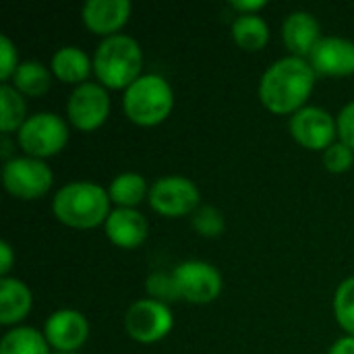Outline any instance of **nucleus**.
Listing matches in <instances>:
<instances>
[{
  "label": "nucleus",
  "instance_id": "f257e3e1",
  "mask_svg": "<svg viewBox=\"0 0 354 354\" xmlns=\"http://www.w3.org/2000/svg\"><path fill=\"white\" fill-rule=\"evenodd\" d=\"M315 87V71L307 58L284 56L259 79V100L274 114H295Z\"/></svg>",
  "mask_w": 354,
  "mask_h": 354
},
{
  "label": "nucleus",
  "instance_id": "f03ea898",
  "mask_svg": "<svg viewBox=\"0 0 354 354\" xmlns=\"http://www.w3.org/2000/svg\"><path fill=\"white\" fill-rule=\"evenodd\" d=\"M52 212L68 228L89 230L106 224L110 216V195L95 183L75 180L56 191Z\"/></svg>",
  "mask_w": 354,
  "mask_h": 354
},
{
  "label": "nucleus",
  "instance_id": "7ed1b4c3",
  "mask_svg": "<svg viewBox=\"0 0 354 354\" xmlns=\"http://www.w3.org/2000/svg\"><path fill=\"white\" fill-rule=\"evenodd\" d=\"M143 52L131 35H108L93 52V73L100 83L110 89H127L141 75Z\"/></svg>",
  "mask_w": 354,
  "mask_h": 354
},
{
  "label": "nucleus",
  "instance_id": "20e7f679",
  "mask_svg": "<svg viewBox=\"0 0 354 354\" xmlns=\"http://www.w3.org/2000/svg\"><path fill=\"white\" fill-rule=\"evenodd\" d=\"M174 106V91L170 83L156 73L141 75L124 89L122 108L131 122L139 127H153L168 118Z\"/></svg>",
  "mask_w": 354,
  "mask_h": 354
},
{
  "label": "nucleus",
  "instance_id": "39448f33",
  "mask_svg": "<svg viewBox=\"0 0 354 354\" xmlns=\"http://www.w3.org/2000/svg\"><path fill=\"white\" fill-rule=\"evenodd\" d=\"M17 141L25 156L44 160L64 149L68 141V127L64 118L54 112H37L17 131Z\"/></svg>",
  "mask_w": 354,
  "mask_h": 354
},
{
  "label": "nucleus",
  "instance_id": "423d86ee",
  "mask_svg": "<svg viewBox=\"0 0 354 354\" xmlns=\"http://www.w3.org/2000/svg\"><path fill=\"white\" fill-rule=\"evenodd\" d=\"M54 174L50 166L44 160L21 156L10 158L2 166V183L4 189L23 201H31L37 197H44L52 187Z\"/></svg>",
  "mask_w": 354,
  "mask_h": 354
},
{
  "label": "nucleus",
  "instance_id": "0eeeda50",
  "mask_svg": "<svg viewBox=\"0 0 354 354\" xmlns=\"http://www.w3.org/2000/svg\"><path fill=\"white\" fill-rule=\"evenodd\" d=\"M199 189L187 176H162L149 187V205L166 218L193 216L199 207Z\"/></svg>",
  "mask_w": 354,
  "mask_h": 354
},
{
  "label": "nucleus",
  "instance_id": "6e6552de",
  "mask_svg": "<svg viewBox=\"0 0 354 354\" xmlns=\"http://www.w3.org/2000/svg\"><path fill=\"white\" fill-rule=\"evenodd\" d=\"M172 326H174V317L170 307L153 299L135 301L124 315L127 334L141 344H151L166 338Z\"/></svg>",
  "mask_w": 354,
  "mask_h": 354
},
{
  "label": "nucleus",
  "instance_id": "1a4fd4ad",
  "mask_svg": "<svg viewBox=\"0 0 354 354\" xmlns=\"http://www.w3.org/2000/svg\"><path fill=\"white\" fill-rule=\"evenodd\" d=\"M110 114V97L100 83H81L73 89L66 102V116L71 124L83 133L100 129Z\"/></svg>",
  "mask_w": 354,
  "mask_h": 354
},
{
  "label": "nucleus",
  "instance_id": "9d476101",
  "mask_svg": "<svg viewBox=\"0 0 354 354\" xmlns=\"http://www.w3.org/2000/svg\"><path fill=\"white\" fill-rule=\"evenodd\" d=\"M172 276L178 284L180 297L193 305H207L222 292V276L207 261H183L174 268Z\"/></svg>",
  "mask_w": 354,
  "mask_h": 354
},
{
  "label": "nucleus",
  "instance_id": "9b49d317",
  "mask_svg": "<svg viewBox=\"0 0 354 354\" xmlns=\"http://www.w3.org/2000/svg\"><path fill=\"white\" fill-rule=\"evenodd\" d=\"M292 139L305 149H328L338 135V124L332 114L319 106H305L290 116Z\"/></svg>",
  "mask_w": 354,
  "mask_h": 354
},
{
  "label": "nucleus",
  "instance_id": "f8f14e48",
  "mask_svg": "<svg viewBox=\"0 0 354 354\" xmlns=\"http://www.w3.org/2000/svg\"><path fill=\"white\" fill-rule=\"evenodd\" d=\"M44 336L58 353L73 354L89 336V324L77 309H58L44 324Z\"/></svg>",
  "mask_w": 354,
  "mask_h": 354
},
{
  "label": "nucleus",
  "instance_id": "ddd939ff",
  "mask_svg": "<svg viewBox=\"0 0 354 354\" xmlns=\"http://www.w3.org/2000/svg\"><path fill=\"white\" fill-rule=\"evenodd\" d=\"M309 64L315 73L328 77L354 75V41L338 35H328L317 41L309 54Z\"/></svg>",
  "mask_w": 354,
  "mask_h": 354
},
{
  "label": "nucleus",
  "instance_id": "4468645a",
  "mask_svg": "<svg viewBox=\"0 0 354 354\" xmlns=\"http://www.w3.org/2000/svg\"><path fill=\"white\" fill-rule=\"evenodd\" d=\"M106 234L112 245L120 249H135L147 239V220L141 212L131 207H116L110 212L106 224Z\"/></svg>",
  "mask_w": 354,
  "mask_h": 354
},
{
  "label": "nucleus",
  "instance_id": "2eb2a0df",
  "mask_svg": "<svg viewBox=\"0 0 354 354\" xmlns=\"http://www.w3.org/2000/svg\"><path fill=\"white\" fill-rule=\"evenodd\" d=\"M129 15H131L129 0H89L81 10L87 29L104 37L116 35V31L129 21Z\"/></svg>",
  "mask_w": 354,
  "mask_h": 354
},
{
  "label": "nucleus",
  "instance_id": "dca6fc26",
  "mask_svg": "<svg viewBox=\"0 0 354 354\" xmlns=\"http://www.w3.org/2000/svg\"><path fill=\"white\" fill-rule=\"evenodd\" d=\"M282 39L292 56L309 58L311 50L322 39L319 21L307 10H292L282 25Z\"/></svg>",
  "mask_w": 354,
  "mask_h": 354
},
{
  "label": "nucleus",
  "instance_id": "f3484780",
  "mask_svg": "<svg viewBox=\"0 0 354 354\" xmlns=\"http://www.w3.org/2000/svg\"><path fill=\"white\" fill-rule=\"evenodd\" d=\"M33 297L25 282L17 278H2L0 280V324L12 326L27 317L31 311Z\"/></svg>",
  "mask_w": 354,
  "mask_h": 354
},
{
  "label": "nucleus",
  "instance_id": "a211bd4d",
  "mask_svg": "<svg viewBox=\"0 0 354 354\" xmlns=\"http://www.w3.org/2000/svg\"><path fill=\"white\" fill-rule=\"evenodd\" d=\"M50 66L56 79L81 85L93 68V60H89V56L77 46H62L54 52Z\"/></svg>",
  "mask_w": 354,
  "mask_h": 354
},
{
  "label": "nucleus",
  "instance_id": "6ab92c4d",
  "mask_svg": "<svg viewBox=\"0 0 354 354\" xmlns=\"http://www.w3.org/2000/svg\"><path fill=\"white\" fill-rule=\"evenodd\" d=\"M232 37L239 48L257 52L270 41V25L259 15H239L232 21Z\"/></svg>",
  "mask_w": 354,
  "mask_h": 354
},
{
  "label": "nucleus",
  "instance_id": "aec40b11",
  "mask_svg": "<svg viewBox=\"0 0 354 354\" xmlns=\"http://www.w3.org/2000/svg\"><path fill=\"white\" fill-rule=\"evenodd\" d=\"M108 195H110V201L116 203L118 207L135 209L149 195V189H147V183L141 174L122 172V174L112 178V183L108 187Z\"/></svg>",
  "mask_w": 354,
  "mask_h": 354
},
{
  "label": "nucleus",
  "instance_id": "412c9836",
  "mask_svg": "<svg viewBox=\"0 0 354 354\" xmlns=\"http://www.w3.org/2000/svg\"><path fill=\"white\" fill-rule=\"evenodd\" d=\"M50 85H52L50 71L39 60H25V62H21L17 73L12 75V87L19 93H23V95L39 97V95L48 93Z\"/></svg>",
  "mask_w": 354,
  "mask_h": 354
},
{
  "label": "nucleus",
  "instance_id": "4be33fe9",
  "mask_svg": "<svg viewBox=\"0 0 354 354\" xmlns=\"http://www.w3.org/2000/svg\"><path fill=\"white\" fill-rule=\"evenodd\" d=\"M0 354H50V344L35 328H15L2 336Z\"/></svg>",
  "mask_w": 354,
  "mask_h": 354
},
{
  "label": "nucleus",
  "instance_id": "5701e85b",
  "mask_svg": "<svg viewBox=\"0 0 354 354\" xmlns=\"http://www.w3.org/2000/svg\"><path fill=\"white\" fill-rule=\"evenodd\" d=\"M27 118L29 116H27L23 93H19L12 85L2 83L0 85V131L4 135L19 131Z\"/></svg>",
  "mask_w": 354,
  "mask_h": 354
},
{
  "label": "nucleus",
  "instance_id": "b1692460",
  "mask_svg": "<svg viewBox=\"0 0 354 354\" xmlns=\"http://www.w3.org/2000/svg\"><path fill=\"white\" fill-rule=\"evenodd\" d=\"M334 313L342 330L354 336V276L340 282L334 297Z\"/></svg>",
  "mask_w": 354,
  "mask_h": 354
},
{
  "label": "nucleus",
  "instance_id": "393cba45",
  "mask_svg": "<svg viewBox=\"0 0 354 354\" xmlns=\"http://www.w3.org/2000/svg\"><path fill=\"white\" fill-rule=\"evenodd\" d=\"M191 226L193 230L199 234V236H205V239H216L224 232L226 228V222H224V216L218 207L214 205H199L195 209V214L191 216Z\"/></svg>",
  "mask_w": 354,
  "mask_h": 354
},
{
  "label": "nucleus",
  "instance_id": "a878e982",
  "mask_svg": "<svg viewBox=\"0 0 354 354\" xmlns=\"http://www.w3.org/2000/svg\"><path fill=\"white\" fill-rule=\"evenodd\" d=\"M145 290L149 292V297L153 301H160L164 305L168 303H174L180 297V290H178V284L174 280L172 274H164V272H153L147 276V282H145Z\"/></svg>",
  "mask_w": 354,
  "mask_h": 354
},
{
  "label": "nucleus",
  "instance_id": "bb28decb",
  "mask_svg": "<svg viewBox=\"0 0 354 354\" xmlns=\"http://www.w3.org/2000/svg\"><path fill=\"white\" fill-rule=\"evenodd\" d=\"M354 164V151L342 141H334L326 151H324V166L326 170L334 172V174H342L346 170H351Z\"/></svg>",
  "mask_w": 354,
  "mask_h": 354
},
{
  "label": "nucleus",
  "instance_id": "cd10ccee",
  "mask_svg": "<svg viewBox=\"0 0 354 354\" xmlns=\"http://www.w3.org/2000/svg\"><path fill=\"white\" fill-rule=\"evenodd\" d=\"M19 54L15 44L10 41V37L6 33L0 35V79L6 83L8 79H12V75L19 68Z\"/></svg>",
  "mask_w": 354,
  "mask_h": 354
},
{
  "label": "nucleus",
  "instance_id": "c85d7f7f",
  "mask_svg": "<svg viewBox=\"0 0 354 354\" xmlns=\"http://www.w3.org/2000/svg\"><path fill=\"white\" fill-rule=\"evenodd\" d=\"M336 124H338L340 141L346 143V145L354 151V100L353 102H348V104L340 110V114H338V118H336Z\"/></svg>",
  "mask_w": 354,
  "mask_h": 354
},
{
  "label": "nucleus",
  "instance_id": "c756f323",
  "mask_svg": "<svg viewBox=\"0 0 354 354\" xmlns=\"http://www.w3.org/2000/svg\"><path fill=\"white\" fill-rule=\"evenodd\" d=\"M266 4V0H230V6L241 15H257V10H261Z\"/></svg>",
  "mask_w": 354,
  "mask_h": 354
},
{
  "label": "nucleus",
  "instance_id": "7c9ffc66",
  "mask_svg": "<svg viewBox=\"0 0 354 354\" xmlns=\"http://www.w3.org/2000/svg\"><path fill=\"white\" fill-rule=\"evenodd\" d=\"M0 257H2V261H0V276L2 278H8V272H10V268H12V247L6 243V241H2L0 243Z\"/></svg>",
  "mask_w": 354,
  "mask_h": 354
},
{
  "label": "nucleus",
  "instance_id": "2f4dec72",
  "mask_svg": "<svg viewBox=\"0 0 354 354\" xmlns=\"http://www.w3.org/2000/svg\"><path fill=\"white\" fill-rule=\"evenodd\" d=\"M328 354H354V336H344L336 340Z\"/></svg>",
  "mask_w": 354,
  "mask_h": 354
},
{
  "label": "nucleus",
  "instance_id": "473e14b6",
  "mask_svg": "<svg viewBox=\"0 0 354 354\" xmlns=\"http://www.w3.org/2000/svg\"><path fill=\"white\" fill-rule=\"evenodd\" d=\"M2 158H4V162L10 160V143H8L6 135H2Z\"/></svg>",
  "mask_w": 354,
  "mask_h": 354
}]
</instances>
